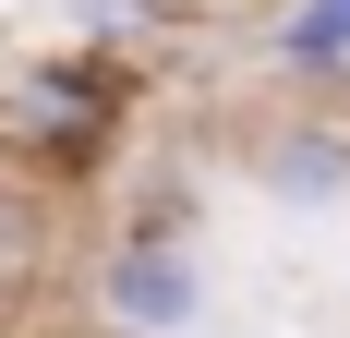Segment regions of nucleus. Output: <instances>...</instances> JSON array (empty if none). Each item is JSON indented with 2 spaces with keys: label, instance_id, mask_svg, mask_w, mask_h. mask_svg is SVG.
Wrapping results in <instances>:
<instances>
[{
  "label": "nucleus",
  "instance_id": "6",
  "mask_svg": "<svg viewBox=\"0 0 350 338\" xmlns=\"http://www.w3.org/2000/svg\"><path fill=\"white\" fill-rule=\"evenodd\" d=\"M72 12H85V25H97V36H145V25H157V12H170V0H72Z\"/></svg>",
  "mask_w": 350,
  "mask_h": 338
},
{
  "label": "nucleus",
  "instance_id": "1",
  "mask_svg": "<svg viewBox=\"0 0 350 338\" xmlns=\"http://www.w3.org/2000/svg\"><path fill=\"white\" fill-rule=\"evenodd\" d=\"M133 97H145V61H121V49H49V61L12 73L0 133L25 145V169H49V181H97L121 157Z\"/></svg>",
  "mask_w": 350,
  "mask_h": 338
},
{
  "label": "nucleus",
  "instance_id": "2",
  "mask_svg": "<svg viewBox=\"0 0 350 338\" xmlns=\"http://www.w3.org/2000/svg\"><path fill=\"white\" fill-rule=\"evenodd\" d=\"M206 254L193 230H109L97 242V326L109 338H193L206 326Z\"/></svg>",
  "mask_w": 350,
  "mask_h": 338
},
{
  "label": "nucleus",
  "instance_id": "7",
  "mask_svg": "<svg viewBox=\"0 0 350 338\" xmlns=\"http://www.w3.org/2000/svg\"><path fill=\"white\" fill-rule=\"evenodd\" d=\"M25 254H36V230H25V205L0 194V278H25Z\"/></svg>",
  "mask_w": 350,
  "mask_h": 338
},
{
  "label": "nucleus",
  "instance_id": "5",
  "mask_svg": "<svg viewBox=\"0 0 350 338\" xmlns=\"http://www.w3.org/2000/svg\"><path fill=\"white\" fill-rule=\"evenodd\" d=\"M181 218H193V169H181V157H157V169H145V194H133V218H121V230H181Z\"/></svg>",
  "mask_w": 350,
  "mask_h": 338
},
{
  "label": "nucleus",
  "instance_id": "3",
  "mask_svg": "<svg viewBox=\"0 0 350 338\" xmlns=\"http://www.w3.org/2000/svg\"><path fill=\"white\" fill-rule=\"evenodd\" d=\"M230 169H242L266 205H290V218H326V205H350V133H338V121H314V109H278V121H254Z\"/></svg>",
  "mask_w": 350,
  "mask_h": 338
},
{
  "label": "nucleus",
  "instance_id": "4",
  "mask_svg": "<svg viewBox=\"0 0 350 338\" xmlns=\"http://www.w3.org/2000/svg\"><path fill=\"white\" fill-rule=\"evenodd\" d=\"M278 73L290 85H338L350 73V12L338 0H290L278 12Z\"/></svg>",
  "mask_w": 350,
  "mask_h": 338
},
{
  "label": "nucleus",
  "instance_id": "8",
  "mask_svg": "<svg viewBox=\"0 0 350 338\" xmlns=\"http://www.w3.org/2000/svg\"><path fill=\"white\" fill-rule=\"evenodd\" d=\"M338 12H350V0H338Z\"/></svg>",
  "mask_w": 350,
  "mask_h": 338
}]
</instances>
